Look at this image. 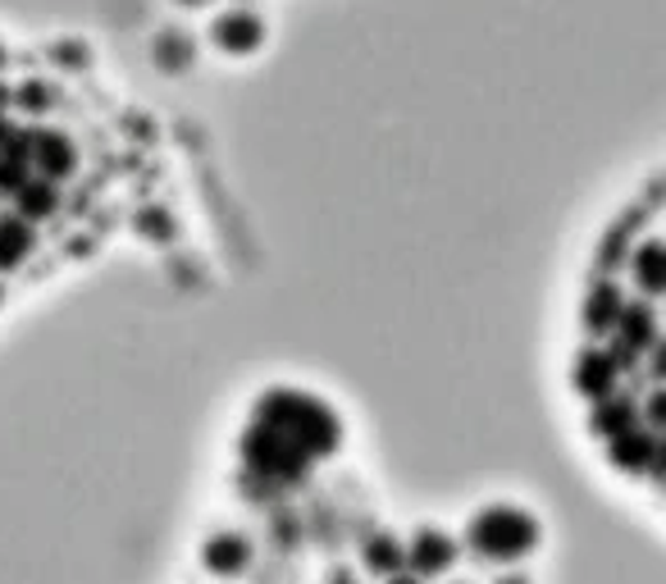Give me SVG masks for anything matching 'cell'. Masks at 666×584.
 Segmentation results:
<instances>
[{"label":"cell","instance_id":"17","mask_svg":"<svg viewBox=\"0 0 666 584\" xmlns=\"http://www.w3.org/2000/svg\"><path fill=\"white\" fill-rule=\"evenodd\" d=\"M142 234L146 238H169L174 228H169V215L165 211H142Z\"/></svg>","mask_w":666,"mask_h":584},{"label":"cell","instance_id":"16","mask_svg":"<svg viewBox=\"0 0 666 584\" xmlns=\"http://www.w3.org/2000/svg\"><path fill=\"white\" fill-rule=\"evenodd\" d=\"M402 557H406V552H402L393 539H370V544H366V567H370V571H397Z\"/></svg>","mask_w":666,"mask_h":584},{"label":"cell","instance_id":"2","mask_svg":"<svg viewBox=\"0 0 666 584\" xmlns=\"http://www.w3.org/2000/svg\"><path fill=\"white\" fill-rule=\"evenodd\" d=\"M539 539V525H534L525 512H511V506H498V512H484L471 525V544L489 557H521Z\"/></svg>","mask_w":666,"mask_h":584},{"label":"cell","instance_id":"5","mask_svg":"<svg viewBox=\"0 0 666 584\" xmlns=\"http://www.w3.org/2000/svg\"><path fill=\"white\" fill-rule=\"evenodd\" d=\"M28 160H37L41 179H64L73 174V142L64 133H28Z\"/></svg>","mask_w":666,"mask_h":584},{"label":"cell","instance_id":"12","mask_svg":"<svg viewBox=\"0 0 666 584\" xmlns=\"http://www.w3.org/2000/svg\"><path fill=\"white\" fill-rule=\"evenodd\" d=\"M14 201H19V215L23 219H41V215L56 211V188H50V179H23L19 192H14Z\"/></svg>","mask_w":666,"mask_h":584},{"label":"cell","instance_id":"19","mask_svg":"<svg viewBox=\"0 0 666 584\" xmlns=\"http://www.w3.org/2000/svg\"><path fill=\"white\" fill-rule=\"evenodd\" d=\"M502 584H525V580H502Z\"/></svg>","mask_w":666,"mask_h":584},{"label":"cell","instance_id":"9","mask_svg":"<svg viewBox=\"0 0 666 584\" xmlns=\"http://www.w3.org/2000/svg\"><path fill=\"white\" fill-rule=\"evenodd\" d=\"M452 557H456V548H452L448 535H439V529H425V535H416V544H412V562L420 571H443V567H452Z\"/></svg>","mask_w":666,"mask_h":584},{"label":"cell","instance_id":"4","mask_svg":"<svg viewBox=\"0 0 666 584\" xmlns=\"http://www.w3.org/2000/svg\"><path fill=\"white\" fill-rule=\"evenodd\" d=\"M215 41H219V50H228V56H251V50L265 41V23L247 10H228L215 23Z\"/></svg>","mask_w":666,"mask_h":584},{"label":"cell","instance_id":"11","mask_svg":"<svg viewBox=\"0 0 666 584\" xmlns=\"http://www.w3.org/2000/svg\"><path fill=\"white\" fill-rule=\"evenodd\" d=\"M617 329H621V347H626V351L649 347L653 334H657V324H653V311H649V307H621Z\"/></svg>","mask_w":666,"mask_h":584},{"label":"cell","instance_id":"8","mask_svg":"<svg viewBox=\"0 0 666 584\" xmlns=\"http://www.w3.org/2000/svg\"><path fill=\"white\" fill-rule=\"evenodd\" d=\"M657 456V443L649 439V434H639V429L630 425V429H621V434H611V462L617 466H649Z\"/></svg>","mask_w":666,"mask_h":584},{"label":"cell","instance_id":"3","mask_svg":"<svg viewBox=\"0 0 666 584\" xmlns=\"http://www.w3.org/2000/svg\"><path fill=\"white\" fill-rule=\"evenodd\" d=\"M247 456H251V466H261V470H270V475H284V479H297L301 470H306V456L297 443H288L278 429H255V434H247Z\"/></svg>","mask_w":666,"mask_h":584},{"label":"cell","instance_id":"14","mask_svg":"<svg viewBox=\"0 0 666 584\" xmlns=\"http://www.w3.org/2000/svg\"><path fill=\"white\" fill-rule=\"evenodd\" d=\"M634 278H639V288L644 293H662L666 288V261H662V242H649L644 251L634 257Z\"/></svg>","mask_w":666,"mask_h":584},{"label":"cell","instance_id":"7","mask_svg":"<svg viewBox=\"0 0 666 584\" xmlns=\"http://www.w3.org/2000/svg\"><path fill=\"white\" fill-rule=\"evenodd\" d=\"M611 379H617V361L603 357V351H584V357H580V370H575L580 393L603 397V393L611 389Z\"/></svg>","mask_w":666,"mask_h":584},{"label":"cell","instance_id":"20","mask_svg":"<svg viewBox=\"0 0 666 584\" xmlns=\"http://www.w3.org/2000/svg\"><path fill=\"white\" fill-rule=\"evenodd\" d=\"M197 5H206V0H197Z\"/></svg>","mask_w":666,"mask_h":584},{"label":"cell","instance_id":"6","mask_svg":"<svg viewBox=\"0 0 666 584\" xmlns=\"http://www.w3.org/2000/svg\"><path fill=\"white\" fill-rule=\"evenodd\" d=\"M247 557H251V548H247L242 535H215V539L206 544V567H211L215 575H238V571L247 567Z\"/></svg>","mask_w":666,"mask_h":584},{"label":"cell","instance_id":"1","mask_svg":"<svg viewBox=\"0 0 666 584\" xmlns=\"http://www.w3.org/2000/svg\"><path fill=\"white\" fill-rule=\"evenodd\" d=\"M261 425L278 429L288 443H297L306 456H320V452H333L338 443V425L324 412L320 402L311 397H297V393H270L261 397Z\"/></svg>","mask_w":666,"mask_h":584},{"label":"cell","instance_id":"10","mask_svg":"<svg viewBox=\"0 0 666 584\" xmlns=\"http://www.w3.org/2000/svg\"><path fill=\"white\" fill-rule=\"evenodd\" d=\"M33 251V228L23 224V215H5L0 219V270H10V265H19L23 257Z\"/></svg>","mask_w":666,"mask_h":584},{"label":"cell","instance_id":"18","mask_svg":"<svg viewBox=\"0 0 666 584\" xmlns=\"http://www.w3.org/2000/svg\"><path fill=\"white\" fill-rule=\"evenodd\" d=\"M389 584H416V580H406V575H393V580H389Z\"/></svg>","mask_w":666,"mask_h":584},{"label":"cell","instance_id":"13","mask_svg":"<svg viewBox=\"0 0 666 584\" xmlns=\"http://www.w3.org/2000/svg\"><path fill=\"white\" fill-rule=\"evenodd\" d=\"M621 307H626V301H621V293L611 288V284H598L594 293H588L584 320L594 324V329H611V324H617V315H621Z\"/></svg>","mask_w":666,"mask_h":584},{"label":"cell","instance_id":"15","mask_svg":"<svg viewBox=\"0 0 666 584\" xmlns=\"http://www.w3.org/2000/svg\"><path fill=\"white\" fill-rule=\"evenodd\" d=\"M634 425V406L630 402H603L598 412H594V429L598 434H621V429H630Z\"/></svg>","mask_w":666,"mask_h":584}]
</instances>
